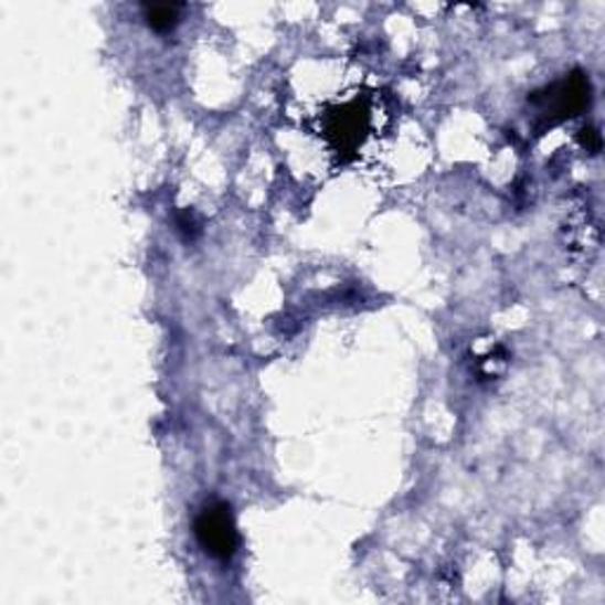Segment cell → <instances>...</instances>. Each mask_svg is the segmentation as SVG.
<instances>
[{
    "label": "cell",
    "instance_id": "6da1fadb",
    "mask_svg": "<svg viewBox=\"0 0 605 605\" xmlns=\"http://www.w3.org/2000/svg\"><path fill=\"white\" fill-rule=\"evenodd\" d=\"M532 103L540 107V114L549 126L573 119L586 105H590V81L584 74L575 72L559 83H553L542 95L532 97Z\"/></svg>",
    "mask_w": 605,
    "mask_h": 605
},
{
    "label": "cell",
    "instance_id": "277c9868",
    "mask_svg": "<svg viewBox=\"0 0 605 605\" xmlns=\"http://www.w3.org/2000/svg\"><path fill=\"white\" fill-rule=\"evenodd\" d=\"M180 10H182L180 6H145L142 8L147 24L159 33H168L178 26Z\"/></svg>",
    "mask_w": 605,
    "mask_h": 605
},
{
    "label": "cell",
    "instance_id": "3957f363",
    "mask_svg": "<svg viewBox=\"0 0 605 605\" xmlns=\"http://www.w3.org/2000/svg\"><path fill=\"white\" fill-rule=\"evenodd\" d=\"M367 126H369V116L360 112L358 105H350L348 109L333 114L329 132L339 149H355L364 138Z\"/></svg>",
    "mask_w": 605,
    "mask_h": 605
},
{
    "label": "cell",
    "instance_id": "7a4b0ae2",
    "mask_svg": "<svg viewBox=\"0 0 605 605\" xmlns=\"http://www.w3.org/2000/svg\"><path fill=\"white\" fill-rule=\"evenodd\" d=\"M194 534L206 553L223 561L234 556V551H237L240 544L237 528H234L230 509L223 507V503H213V507H206L199 513L194 523Z\"/></svg>",
    "mask_w": 605,
    "mask_h": 605
}]
</instances>
